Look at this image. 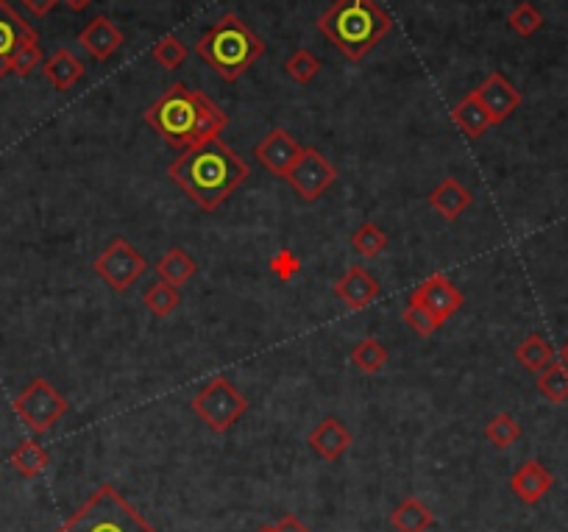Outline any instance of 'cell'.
I'll list each match as a JSON object with an SVG mask.
<instances>
[{"label":"cell","mask_w":568,"mask_h":532,"mask_svg":"<svg viewBox=\"0 0 568 532\" xmlns=\"http://www.w3.org/2000/svg\"><path fill=\"white\" fill-rule=\"evenodd\" d=\"M168 176L204 212L218 209L251 176L243 156H237L220 137L193 145L170 162Z\"/></svg>","instance_id":"obj_1"},{"label":"cell","mask_w":568,"mask_h":532,"mask_svg":"<svg viewBox=\"0 0 568 532\" xmlns=\"http://www.w3.org/2000/svg\"><path fill=\"white\" fill-rule=\"evenodd\" d=\"M145 123L165 143L187 151L193 145L220 137V131L229 126V115L218 104H212L204 92L173 84L156 104L145 109Z\"/></svg>","instance_id":"obj_2"},{"label":"cell","mask_w":568,"mask_h":532,"mask_svg":"<svg viewBox=\"0 0 568 532\" xmlns=\"http://www.w3.org/2000/svg\"><path fill=\"white\" fill-rule=\"evenodd\" d=\"M393 20L376 0H335L318 20V31L351 62H360L388 37Z\"/></svg>","instance_id":"obj_3"},{"label":"cell","mask_w":568,"mask_h":532,"mask_svg":"<svg viewBox=\"0 0 568 532\" xmlns=\"http://www.w3.org/2000/svg\"><path fill=\"white\" fill-rule=\"evenodd\" d=\"M195 51L223 81H237L265 53V42L240 20V14L226 12L198 39Z\"/></svg>","instance_id":"obj_4"},{"label":"cell","mask_w":568,"mask_h":532,"mask_svg":"<svg viewBox=\"0 0 568 532\" xmlns=\"http://www.w3.org/2000/svg\"><path fill=\"white\" fill-rule=\"evenodd\" d=\"M56 532H159L112 485H101Z\"/></svg>","instance_id":"obj_5"},{"label":"cell","mask_w":568,"mask_h":532,"mask_svg":"<svg viewBox=\"0 0 568 532\" xmlns=\"http://www.w3.org/2000/svg\"><path fill=\"white\" fill-rule=\"evenodd\" d=\"M193 413L212 432H229L248 413V399L229 379L215 377L195 393Z\"/></svg>","instance_id":"obj_6"},{"label":"cell","mask_w":568,"mask_h":532,"mask_svg":"<svg viewBox=\"0 0 568 532\" xmlns=\"http://www.w3.org/2000/svg\"><path fill=\"white\" fill-rule=\"evenodd\" d=\"M14 413L20 416V421L26 424L31 432H48L53 424L67 413V399L53 388L48 379H31L17 399H14Z\"/></svg>","instance_id":"obj_7"},{"label":"cell","mask_w":568,"mask_h":532,"mask_svg":"<svg viewBox=\"0 0 568 532\" xmlns=\"http://www.w3.org/2000/svg\"><path fill=\"white\" fill-rule=\"evenodd\" d=\"M148 271V262L126 237H115L95 260V273L104 279L115 293H126L142 273Z\"/></svg>","instance_id":"obj_8"},{"label":"cell","mask_w":568,"mask_h":532,"mask_svg":"<svg viewBox=\"0 0 568 532\" xmlns=\"http://www.w3.org/2000/svg\"><path fill=\"white\" fill-rule=\"evenodd\" d=\"M337 179V168L318 151V148H304L298 156L293 170L287 173V182L304 201H318Z\"/></svg>","instance_id":"obj_9"},{"label":"cell","mask_w":568,"mask_h":532,"mask_svg":"<svg viewBox=\"0 0 568 532\" xmlns=\"http://www.w3.org/2000/svg\"><path fill=\"white\" fill-rule=\"evenodd\" d=\"M28 42H39L37 31L14 12L9 0H0V78L12 73V62Z\"/></svg>","instance_id":"obj_10"},{"label":"cell","mask_w":568,"mask_h":532,"mask_svg":"<svg viewBox=\"0 0 568 532\" xmlns=\"http://www.w3.org/2000/svg\"><path fill=\"white\" fill-rule=\"evenodd\" d=\"M410 301L426 307V310L432 312V315H438L440 321L446 324L454 312L463 307V293L443 273H432V276H426L424 282L410 293Z\"/></svg>","instance_id":"obj_11"},{"label":"cell","mask_w":568,"mask_h":532,"mask_svg":"<svg viewBox=\"0 0 568 532\" xmlns=\"http://www.w3.org/2000/svg\"><path fill=\"white\" fill-rule=\"evenodd\" d=\"M474 95H477L482 109L488 112L493 126L504 123V120L521 106V92H518L502 73H491V76L485 78L477 90H474Z\"/></svg>","instance_id":"obj_12"},{"label":"cell","mask_w":568,"mask_h":532,"mask_svg":"<svg viewBox=\"0 0 568 532\" xmlns=\"http://www.w3.org/2000/svg\"><path fill=\"white\" fill-rule=\"evenodd\" d=\"M301 154H304V148L296 143V137L290 131L284 129H273L254 148V156H257L259 162L271 170L273 176H282V179H287V173L293 170V165H296Z\"/></svg>","instance_id":"obj_13"},{"label":"cell","mask_w":568,"mask_h":532,"mask_svg":"<svg viewBox=\"0 0 568 532\" xmlns=\"http://www.w3.org/2000/svg\"><path fill=\"white\" fill-rule=\"evenodd\" d=\"M335 296L349 310H365L371 301L379 296V282H376L371 273L360 268V265H351L349 271L343 273L335 282Z\"/></svg>","instance_id":"obj_14"},{"label":"cell","mask_w":568,"mask_h":532,"mask_svg":"<svg viewBox=\"0 0 568 532\" xmlns=\"http://www.w3.org/2000/svg\"><path fill=\"white\" fill-rule=\"evenodd\" d=\"M552 485H555V477H552L549 468L538 463V460H527V463L510 477V491H513L524 505H538L543 496L552 491Z\"/></svg>","instance_id":"obj_15"},{"label":"cell","mask_w":568,"mask_h":532,"mask_svg":"<svg viewBox=\"0 0 568 532\" xmlns=\"http://www.w3.org/2000/svg\"><path fill=\"white\" fill-rule=\"evenodd\" d=\"M78 42H81V45H84L98 62H106V59H112V56L120 51V45H123V31H120L109 17L98 14V17L90 20L87 28L78 34Z\"/></svg>","instance_id":"obj_16"},{"label":"cell","mask_w":568,"mask_h":532,"mask_svg":"<svg viewBox=\"0 0 568 532\" xmlns=\"http://www.w3.org/2000/svg\"><path fill=\"white\" fill-rule=\"evenodd\" d=\"M307 443L315 449V455L329 460V463H335V460H340V457L349 452L351 432L343 427L340 418H323L321 424L310 432Z\"/></svg>","instance_id":"obj_17"},{"label":"cell","mask_w":568,"mask_h":532,"mask_svg":"<svg viewBox=\"0 0 568 532\" xmlns=\"http://www.w3.org/2000/svg\"><path fill=\"white\" fill-rule=\"evenodd\" d=\"M429 204H432V209H438L446 221H457L465 209L474 204V195H471L468 187L457 182V179H443V182L429 193Z\"/></svg>","instance_id":"obj_18"},{"label":"cell","mask_w":568,"mask_h":532,"mask_svg":"<svg viewBox=\"0 0 568 532\" xmlns=\"http://www.w3.org/2000/svg\"><path fill=\"white\" fill-rule=\"evenodd\" d=\"M42 73H45V78L51 81L56 90L65 92L76 84L78 78L84 76V65H81V59H78L76 53L67 51V48H59V51L53 53L51 59L45 62Z\"/></svg>","instance_id":"obj_19"},{"label":"cell","mask_w":568,"mask_h":532,"mask_svg":"<svg viewBox=\"0 0 568 532\" xmlns=\"http://www.w3.org/2000/svg\"><path fill=\"white\" fill-rule=\"evenodd\" d=\"M390 524L396 532H426L435 527V513L421 502V499H404L393 513H390Z\"/></svg>","instance_id":"obj_20"},{"label":"cell","mask_w":568,"mask_h":532,"mask_svg":"<svg viewBox=\"0 0 568 532\" xmlns=\"http://www.w3.org/2000/svg\"><path fill=\"white\" fill-rule=\"evenodd\" d=\"M452 120H454V126L463 131V134H468L471 140L482 137V134L493 126L491 117H488V112L482 109V104H479L474 92H468L463 101L454 106Z\"/></svg>","instance_id":"obj_21"},{"label":"cell","mask_w":568,"mask_h":532,"mask_svg":"<svg viewBox=\"0 0 568 532\" xmlns=\"http://www.w3.org/2000/svg\"><path fill=\"white\" fill-rule=\"evenodd\" d=\"M195 260L184 251V248H170L168 254L162 257V260L156 262V273H159V279L162 282H168L173 287H181L187 285L190 279H193L195 273Z\"/></svg>","instance_id":"obj_22"},{"label":"cell","mask_w":568,"mask_h":532,"mask_svg":"<svg viewBox=\"0 0 568 532\" xmlns=\"http://www.w3.org/2000/svg\"><path fill=\"white\" fill-rule=\"evenodd\" d=\"M9 463H12V468L23 480H34V477H39L45 468L51 466V457H48V452L37 441H23L12 452Z\"/></svg>","instance_id":"obj_23"},{"label":"cell","mask_w":568,"mask_h":532,"mask_svg":"<svg viewBox=\"0 0 568 532\" xmlns=\"http://www.w3.org/2000/svg\"><path fill=\"white\" fill-rule=\"evenodd\" d=\"M516 360L532 374H541L546 365L555 363V349L541 338V335H530L516 349Z\"/></svg>","instance_id":"obj_24"},{"label":"cell","mask_w":568,"mask_h":532,"mask_svg":"<svg viewBox=\"0 0 568 532\" xmlns=\"http://www.w3.org/2000/svg\"><path fill=\"white\" fill-rule=\"evenodd\" d=\"M535 385L541 390L543 399H549L552 404L568 402V368L563 363H552L543 368Z\"/></svg>","instance_id":"obj_25"},{"label":"cell","mask_w":568,"mask_h":532,"mask_svg":"<svg viewBox=\"0 0 568 532\" xmlns=\"http://www.w3.org/2000/svg\"><path fill=\"white\" fill-rule=\"evenodd\" d=\"M388 349L374 338H365L360 340L354 349H351V363L360 368L362 374H376V371H382L385 365H388Z\"/></svg>","instance_id":"obj_26"},{"label":"cell","mask_w":568,"mask_h":532,"mask_svg":"<svg viewBox=\"0 0 568 532\" xmlns=\"http://www.w3.org/2000/svg\"><path fill=\"white\" fill-rule=\"evenodd\" d=\"M142 304L154 312L156 318H168L170 312L176 310V307L181 304L179 287H173V285H168V282H162V279H159V282H154V285L145 290Z\"/></svg>","instance_id":"obj_27"},{"label":"cell","mask_w":568,"mask_h":532,"mask_svg":"<svg viewBox=\"0 0 568 532\" xmlns=\"http://www.w3.org/2000/svg\"><path fill=\"white\" fill-rule=\"evenodd\" d=\"M351 246H354V251H357L360 257L374 260L376 254H382L385 246H388V234L382 232L376 223H362L360 229L351 234Z\"/></svg>","instance_id":"obj_28"},{"label":"cell","mask_w":568,"mask_h":532,"mask_svg":"<svg viewBox=\"0 0 568 532\" xmlns=\"http://www.w3.org/2000/svg\"><path fill=\"white\" fill-rule=\"evenodd\" d=\"M485 438L496 446V449H510L513 443L521 438V424L510 413H499L491 418V424L485 427Z\"/></svg>","instance_id":"obj_29"},{"label":"cell","mask_w":568,"mask_h":532,"mask_svg":"<svg viewBox=\"0 0 568 532\" xmlns=\"http://www.w3.org/2000/svg\"><path fill=\"white\" fill-rule=\"evenodd\" d=\"M187 53H190L187 51V45H184L179 37L168 34V37H162L156 42L151 56H154L156 62L165 67V70H176V67H181L187 62Z\"/></svg>","instance_id":"obj_30"},{"label":"cell","mask_w":568,"mask_h":532,"mask_svg":"<svg viewBox=\"0 0 568 532\" xmlns=\"http://www.w3.org/2000/svg\"><path fill=\"white\" fill-rule=\"evenodd\" d=\"M404 324L410 326L415 335H421V338H432L440 326H443V321H440L438 315H432L426 307H421V304L407 301V307H404Z\"/></svg>","instance_id":"obj_31"},{"label":"cell","mask_w":568,"mask_h":532,"mask_svg":"<svg viewBox=\"0 0 568 532\" xmlns=\"http://www.w3.org/2000/svg\"><path fill=\"white\" fill-rule=\"evenodd\" d=\"M287 73H290V78L293 81H298V84H310L312 78L321 73V62H318V56L310 51H296L290 59H287Z\"/></svg>","instance_id":"obj_32"},{"label":"cell","mask_w":568,"mask_h":532,"mask_svg":"<svg viewBox=\"0 0 568 532\" xmlns=\"http://www.w3.org/2000/svg\"><path fill=\"white\" fill-rule=\"evenodd\" d=\"M507 23L521 37H532L543 26V14L532 3H518L516 9L510 12V17H507Z\"/></svg>","instance_id":"obj_33"},{"label":"cell","mask_w":568,"mask_h":532,"mask_svg":"<svg viewBox=\"0 0 568 532\" xmlns=\"http://www.w3.org/2000/svg\"><path fill=\"white\" fill-rule=\"evenodd\" d=\"M39 65H42V51H39V42H28V45H23V51L14 56L12 73L20 78H28Z\"/></svg>","instance_id":"obj_34"},{"label":"cell","mask_w":568,"mask_h":532,"mask_svg":"<svg viewBox=\"0 0 568 532\" xmlns=\"http://www.w3.org/2000/svg\"><path fill=\"white\" fill-rule=\"evenodd\" d=\"M271 271L276 273L279 279H284V282H290V279L301 271V260H298L290 248H284V251H279V254L271 260Z\"/></svg>","instance_id":"obj_35"},{"label":"cell","mask_w":568,"mask_h":532,"mask_svg":"<svg viewBox=\"0 0 568 532\" xmlns=\"http://www.w3.org/2000/svg\"><path fill=\"white\" fill-rule=\"evenodd\" d=\"M273 527H276V532H312L298 516H284V519L279 521V524H273Z\"/></svg>","instance_id":"obj_36"},{"label":"cell","mask_w":568,"mask_h":532,"mask_svg":"<svg viewBox=\"0 0 568 532\" xmlns=\"http://www.w3.org/2000/svg\"><path fill=\"white\" fill-rule=\"evenodd\" d=\"M23 6H26L28 12H34L37 17H45V14L51 12L53 6L59 3V0H20Z\"/></svg>","instance_id":"obj_37"},{"label":"cell","mask_w":568,"mask_h":532,"mask_svg":"<svg viewBox=\"0 0 568 532\" xmlns=\"http://www.w3.org/2000/svg\"><path fill=\"white\" fill-rule=\"evenodd\" d=\"M65 3L70 6V9H73V12H84V9L90 6L92 0H65Z\"/></svg>","instance_id":"obj_38"},{"label":"cell","mask_w":568,"mask_h":532,"mask_svg":"<svg viewBox=\"0 0 568 532\" xmlns=\"http://www.w3.org/2000/svg\"><path fill=\"white\" fill-rule=\"evenodd\" d=\"M560 363H563L568 368V340H566V343H563V349H560Z\"/></svg>","instance_id":"obj_39"},{"label":"cell","mask_w":568,"mask_h":532,"mask_svg":"<svg viewBox=\"0 0 568 532\" xmlns=\"http://www.w3.org/2000/svg\"><path fill=\"white\" fill-rule=\"evenodd\" d=\"M257 532H276V527H262V530H257Z\"/></svg>","instance_id":"obj_40"}]
</instances>
